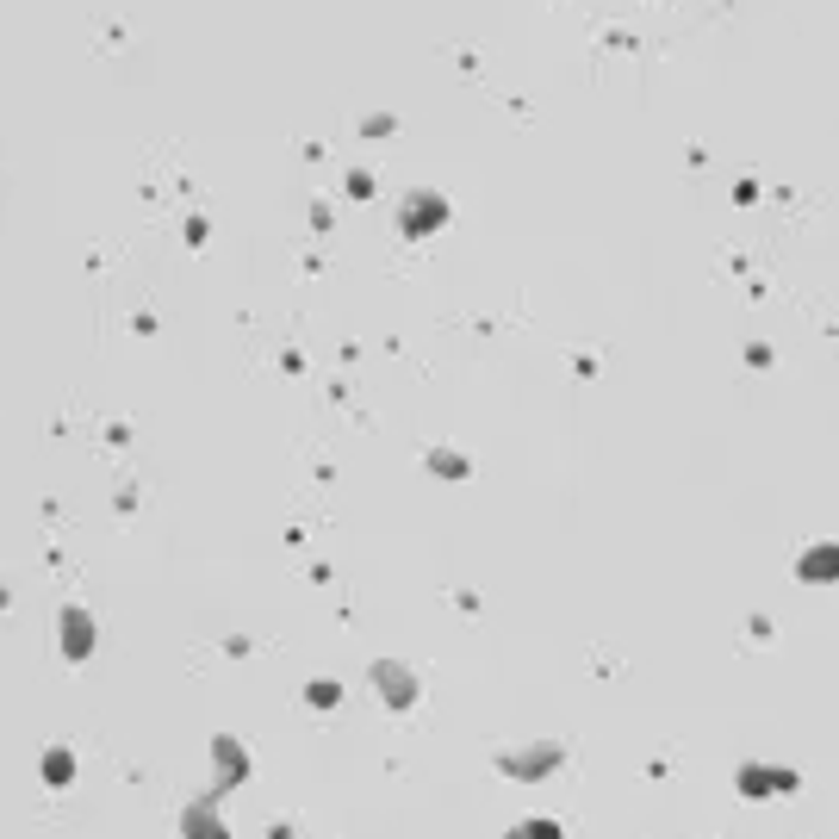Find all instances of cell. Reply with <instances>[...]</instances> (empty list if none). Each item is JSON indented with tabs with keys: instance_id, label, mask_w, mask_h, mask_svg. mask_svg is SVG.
<instances>
[{
	"instance_id": "6da1fadb",
	"label": "cell",
	"mask_w": 839,
	"mask_h": 839,
	"mask_svg": "<svg viewBox=\"0 0 839 839\" xmlns=\"http://www.w3.org/2000/svg\"><path fill=\"white\" fill-rule=\"evenodd\" d=\"M181 827H187V839H230V833L218 827V815H212V796H199V802L187 808V821H181Z\"/></svg>"
},
{
	"instance_id": "3957f363",
	"label": "cell",
	"mask_w": 839,
	"mask_h": 839,
	"mask_svg": "<svg viewBox=\"0 0 839 839\" xmlns=\"http://www.w3.org/2000/svg\"><path fill=\"white\" fill-rule=\"evenodd\" d=\"M69 653H75V659L88 653V622H81V616H69Z\"/></svg>"
},
{
	"instance_id": "7a4b0ae2",
	"label": "cell",
	"mask_w": 839,
	"mask_h": 839,
	"mask_svg": "<svg viewBox=\"0 0 839 839\" xmlns=\"http://www.w3.org/2000/svg\"><path fill=\"white\" fill-rule=\"evenodd\" d=\"M69 777H75V759H69V752H63V746L44 752V784H69Z\"/></svg>"
}]
</instances>
